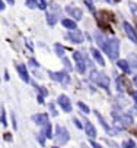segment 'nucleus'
I'll use <instances>...</instances> for the list:
<instances>
[{
    "label": "nucleus",
    "instance_id": "nucleus-9",
    "mask_svg": "<svg viewBox=\"0 0 137 148\" xmlns=\"http://www.w3.org/2000/svg\"><path fill=\"white\" fill-rule=\"evenodd\" d=\"M32 119H34V122L36 123V125H47L48 123V117H47V114H41V113H38V114H34L32 116Z\"/></svg>",
    "mask_w": 137,
    "mask_h": 148
},
{
    "label": "nucleus",
    "instance_id": "nucleus-6",
    "mask_svg": "<svg viewBox=\"0 0 137 148\" xmlns=\"http://www.w3.org/2000/svg\"><path fill=\"white\" fill-rule=\"evenodd\" d=\"M123 28H124V31H126L127 37L133 41V43H136V44H137V32L134 31V28H133L128 22H124V24H123Z\"/></svg>",
    "mask_w": 137,
    "mask_h": 148
},
{
    "label": "nucleus",
    "instance_id": "nucleus-36",
    "mask_svg": "<svg viewBox=\"0 0 137 148\" xmlns=\"http://www.w3.org/2000/svg\"><path fill=\"white\" fill-rule=\"evenodd\" d=\"M53 148H57V147H53Z\"/></svg>",
    "mask_w": 137,
    "mask_h": 148
},
{
    "label": "nucleus",
    "instance_id": "nucleus-27",
    "mask_svg": "<svg viewBox=\"0 0 137 148\" xmlns=\"http://www.w3.org/2000/svg\"><path fill=\"white\" fill-rule=\"evenodd\" d=\"M36 5H38V3L35 2V0H26V6H28V8H35Z\"/></svg>",
    "mask_w": 137,
    "mask_h": 148
},
{
    "label": "nucleus",
    "instance_id": "nucleus-1",
    "mask_svg": "<svg viewBox=\"0 0 137 148\" xmlns=\"http://www.w3.org/2000/svg\"><path fill=\"white\" fill-rule=\"evenodd\" d=\"M118 46H120V41L117 40V38H112V40H108V41H107L105 46H104L102 49H104V51L108 54L109 59L115 60V59H118V53H120Z\"/></svg>",
    "mask_w": 137,
    "mask_h": 148
},
{
    "label": "nucleus",
    "instance_id": "nucleus-4",
    "mask_svg": "<svg viewBox=\"0 0 137 148\" xmlns=\"http://www.w3.org/2000/svg\"><path fill=\"white\" fill-rule=\"evenodd\" d=\"M73 57H74V60H76L77 71H79L80 73H83L85 69H86V62H85V56H83V53H80V51H74Z\"/></svg>",
    "mask_w": 137,
    "mask_h": 148
},
{
    "label": "nucleus",
    "instance_id": "nucleus-25",
    "mask_svg": "<svg viewBox=\"0 0 137 148\" xmlns=\"http://www.w3.org/2000/svg\"><path fill=\"white\" fill-rule=\"evenodd\" d=\"M55 53H57L58 56H63L64 49H63V46H61V44H55Z\"/></svg>",
    "mask_w": 137,
    "mask_h": 148
},
{
    "label": "nucleus",
    "instance_id": "nucleus-28",
    "mask_svg": "<svg viewBox=\"0 0 137 148\" xmlns=\"http://www.w3.org/2000/svg\"><path fill=\"white\" fill-rule=\"evenodd\" d=\"M2 125H3V126L7 125V122H6V114H5V110H3V109H2Z\"/></svg>",
    "mask_w": 137,
    "mask_h": 148
},
{
    "label": "nucleus",
    "instance_id": "nucleus-32",
    "mask_svg": "<svg viewBox=\"0 0 137 148\" xmlns=\"http://www.w3.org/2000/svg\"><path fill=\"white\" fill-rule=\"evenodd\" d=\"M131 95H133V100H134L136 104H137V92H131Z\"/></svg>",
    "mask_w": 137,
    "mask_h": 148
},
{
    "label": "nucleus",
    "instance_id": "nucleus-33",
    "mask_svg": "<svg viewBox=\"0 0 137 148\" xmlns=\"http://www.w3.org/2000/svg\"><path fill=\"white\" fill-rule=\"evenodd\" d=\"M107 2H109V3H115V2H118V0H107Z\"/></svg>",
    "mask_w": 137,
    "mask_h": 148
},
{
    "label": "nucleus",
    "instance_id": "nucleus-10",
    "mask_svg": "<svg viewBox=\"0 0 137 148\" xmlns=\"http://www.w3.org/2000/svg\"><path fill=\"white\" fill-rule=\"evenodd\" d=\"M67 38H69L70 41H73V43H82V41H83L82 34H80V32H76V31L69 32V34H67Z\"/></svg>",
    "mask_w": 137,
    "mask_h": 148
},
{
    "label": "nucleus",
    "instance_id": "nucleus-12",
    "mask_svg": "<svg viewBox=\"0 0 137 148\" xmlns=\"http://www.w3.org/2000/svg\"><path fill=\"white\" fill-rule=\"evenodd\" d=\"M95 114H96V117H98V119H99L101 125L104 126V128H105V131H107V132H108L109 135H114V134H117V131H112V129L109 128V126H108V123H107V122L104 120V117H102V116H101L99 113H98V112H95Z\"/></svg>",
    "mask_w": 137,
    "mask_h": 148
},
{
    "label": "nucleus",
    "instance_id": "nucleus-21",
    "mask_svg": "<svg viewBox=\"0 0 137 148\" xmlns=\"http://www.w3.org/2000/svg\"><path fill=\"white\" fill-rule=\"evenodd\" d=\"M96 41H98V44H99L101 47H104V46H105V43H107L108 40H107L102 34H96Z\"/></svg>",
    "mask_w": 137,
    "mask_h": 148
},
{
    "label": "nucleus",
    "instance_id": "nucleus-16",
    "mask_svg": "<svg viewBox=\"0 0 137 148\" xmlns=\"http://www.w3.org/2000/svg\"><path fill=\"white\" fill-rule=\"evenodd\" d=\"M117 65H118L124 72H127V73L131 72V66H130V63H127V60H117Z\"/></svg>",
    "mask_w": 137,
    "mask_h": 148
},
{
    "label": "nucleus",
    "instance_id": "nucleus-31",
    "mask_svg": "<svg viewBox=\"0 0 137 148\" xmlns=\"http://www.w3.org/2000/svg\"><path fill=\"white\" fill-rule=\"evenodd\" d=\"M90 144H92V147H93V148H102V147H101L99 144H98V142H95V141H92Z\"/></svg>",
    "mask_w": 137,
    "mask_h": 148
},
{
    "label": "nucleus",
    "instance_id": "nucleus-2",
    "mask_svg": "<svg viewBox=\"0 0 137 148\" xmlns=\"http://www.w3.org/2000/svg\"><path fill=\"white\" fill-rule=\"evenodd\" d=\"M90 78H92V79L95 81V84H98L99 87L108 88V85H109V79H108V76L104 75L102 72H96V71H93L92 75H90Z\"/></svg>",
    "mask_w": 137,
    "mask_h": 148
},
{
    "label": "nucleus",
    "instance_id": "nucleus-35",
    "mask_svg": "<svg viewBox=\"0 0 137 148\" xmlns=\"http://www.w3.org/2000/svg\"><path fill=\"white\" fill-rule=\"evenodd\" d=\"M136 85H137V78H136Z\"/></svg>",
    "mask_w": 137,
    "mask_h": 148
},
{
    "label": "nucleus",
    "instance_id": "nucleus-18",
    "mask_svg": "<svg viewBox=\"0 0 137 148\" xmlns=\"http://www.w3.org/2000/svg\"><path fill=\"white\" fill-rule=\"evenodd\" d=\"M128 63L134 71H137V54H130L128 56Z\"/></svg>",
    "mask_w": 137,
    "mask_h": 148
},
{
    "label": "nucleus",
    "instance_id": "nucleus-11",
    "mask_svg": "<svg viewBox=\"0 0 137 148\" xmlns=\"http://www.w3.org/2000/svg\"><path fill=\"white\" fill-rule=\"evenodd\" d=\"M127 84H128V82L126 81V78H123V76L117 78V88H118L120 91H127V90H128Z\"/></svg>",
    "mask_w": 137,
    "mask_h": 148
},
{
    "label": "nucleus",
    "instance_id": "nucleus-30",
    "mask_svg": "<svg viewBox=\"0 0 137 148\" xmlns=\"http://www.w3.org/2000/svg\"><path fill=\"white\" fill-rule=\"evenodd\" d=\"M85 3H86V6H88L90 10H93V9H95V6H93V3H92V0H86Z\"/></svg>",
    "mask_w": 137,
    "mask_h": 148
},
{
    "label": "nucleus",
    "instance_id": "nucleus-19",
    "mask_svg": "<svg viewBox=\"0 0 137 148\" xmlns=\"http://www.w3.org/2000/svg\"><path fill=\"white\" fill-rule=\"evenodd\" d=\"M92 56L95 57V60L99 63V65H104V57L101 56V53L98 51V50H92Z\"/></svg>",
    "mask_w": 137,
    "mask_h": 148
},
{
    "label": "nucleus",
    "instance_id": "nucleus-3",
    "mask_svg": "<svg viewBox=\"0 0 137 148\" xmlns=\"http://www.w3.org/2000/svg\"><path fill=\"white\" fill-rule=\"evenodd\" d=\"M67 141H69V131L66 128H63V126H57L55 128V142L63 145Z\"/></svg>",
    "mask_w": 137,
    "mask_h": 148
},
{
    "label": "nucleus",
    "instance_id": "nucleus-26",
    "mask_svg": "<svg viewBox=\"0 0 137 148\" xmlns=\"http://www.w3.org/2000/svg\"><path fill=\"white\" fill-rule=\"evenodd\" d=\"M36 3H38V8H40V9L45 10V8H47V2H45V0H36Z\"/></svg>",
    "mask_w": 137,
    "mask_h": 148
},
{
    "label": "nucleus",
    "instance_id": "nucleus-22",
    "mask_svg": "<svg viewBox=\"0 0 137 148\" xmlns=\"http://www.w3.org/2000/svg\"><path fill=\"white\" fill-rule=\"evenodd\" d=\"M47 21H48V25H54L55 21H57V18H55L53 13H47Z\"/></svg>",
    "mask_w": 137,
    "mask_h": 148
},
{
    "label": "nucleus",
    "instance_id": "nucleus-14",
    "mask_svg": "<svg viewBox=\"0 0 137 148\" xmlns=\"http://www.w3.org/2000/svg\"><path fill=\"white\" fill-rule=\"evenodd\" d=\"M85 132H86V135L90 136V138H95V136H96V131H95V128L92 126L90 122H86V123H85Z\"/></svg>",
    "mask_w": 137,
    "mask_h": 148
},
{
    "label": "nucleus",
    "instance_id": "nucleus-15",
    "mask_svg": "<svg viewBox=\"0 0 137 148\" xmlns=\"http://www.w3.org/2000/svg\"><path fill=\"white\" fill-rule=\"evenodd\" d=\"M18 72H19V75H21V78L24 79V82H28V81H29V78H28V72H26L25 65H18Z\"/></svg>",
    "mask_w": 137,
    "mask_h": 148
},
{
    "label": "nucleus",
    "instance_id": "nucleus-7",
    "mask_svg": "<svg viewBox=\"0 0 137 148\" xmlns=\"http://www.w3.org/2000/svg\"><path fill=\"white\" fill-rule=\"evenodd\" d=\"M51 78L58 81L60 84H63V85H67V84L70 82V78L66 72H58V73H51Z\"/></svg>",
    "mask_w": 137,
    "mask_h": 148
},
{
    "label": "nucleus",
    "instance_id": "nucleus-29",
    "mask_svg": "<svg viewBox=\"0 0 137 148\" xmlns=\"http://www.w3.org/2000/svg\"><path fill=\"white\" fill-rule=\"evenodd\" d=\"M63 63H64V66H66L69 71H72V65H70V62H69L67 59H63Z\"/></svg>",
    "mask_w": 137,
    "mask_h": 148
},
{
    "label": "nucleus",
    "instance_id": "nucleus-17",
    "mask_svg": "<svg viewBox=\"0 0 137 148\" xmlns=\"http://www.w3.org/2000/svg\"><path fill=\"white\" fill-rule=\"evenodd\" d=\"M63 27L67 29H76V22L70 19H63Z\"/></svg>",
    "mask_w": 137,
    "mask_h": 148
},
{
    "label": "nucleus",
    "instance_id": "nucleus-20",
    "mask_svg": "<svg viewBox=\"0 0 137 148\" xmlns=\"http://www.w3.org/2000/svg\"><path fill=\"white\" fill-rule=\"evenodd\" d=\"M43 135H44L45 138H50V136H51V125H50V123L44 125V129H43Z\"/></svg>",
    "mask_w": 137,
    "mask_h": 148
},
{
    "label": "nucleus",
    "instance_id": "nucleus-5",
    "mask_svg": "<svg viewBox=\"0 0 137 148\" xmlns=\"http://www.w3.org/2000/svg\"><path fill=\"white\" fill-rule=\"evenodd\" d=\"M112 116L115 117L114 120H117V122H121L124 126H130L131 125V117L130 116H126L124 113H120V112H112Z\"/></svg>",
    "mask_w": 137,
    "mask_h": 148
},
{
    "label": "nucleus",
    "instance_id": "nucleus-8",
    "mask_svg": "<svg viewBox=\"0 0 137 148\" xmlns=\"http://www.w3.org/2000/svg\"><path fill=\"white\" fill-rule=\"evenodd\" d=\"M58 104H60V107H61L64 112H72V104H70L69 97L60 95V97H58Z\"/></svg>",
    "mask_w": 137,
    "mask_h": 148
},
{
    "label": "nucleus",
    "instance_id": "nucleus-13",
    "mask_svg": "<svg viewBox=\"0 0 137 148\" xmlns=\"http://www.w3.org/2000/svg\"><path fill=\"white\" fill-rule=\"evenodd\" d=\"M74 19H80L82 18V10H79L77 8H73V6H67V9H66Z\"/></svg>",
    "mask_w": 137,
    "mask_h": 148
},
{
    "label": "nucleus",
    "instance_id": "nucleus-34",
    "mask_svg": "<svg viewBox=\"0 0 137 148\" xmlns=\"http://www.w3.org/2000/svg\"><path fill=\"white\" fill-rule=\"evenodd\" d=\"M7 2H10V3H15V0H7Z\"/></svg>",
    "mask_w": 137,
    "mask_h": 148
},
{
    "label": "nucleus",
    "instance_id": "nucleus-23",
    "mask_svg": "<svg viewBox=\"0 0 137 148\" xmlns=\"http://www.w3.org/2000/svg\"><path fill=\"white\" fill-rule=\"evenodd\" d=\"M123 148H136V142L131 141V139H128V141L123 142Z\"/></svg>",
    "mask_w": 137,
    "mask_h": 148
},
{
    "label": "nucleus",
    "instance_id": "nucleus-24",
    "mask_svg": "<svg viewBox=\"0 0 137 148\" xmlns=\"http://www.w3.org/2000/svg\"><path fill=\"white\" fill-rule=\"evenodd\" d=\"M77 106H79V109H80L83 113H90V109L88 107L85 103H80V101H79V104H77Z\"/></svg>",
    "mask_w": 137,
    "mask_h": 148
}]
</instances>
